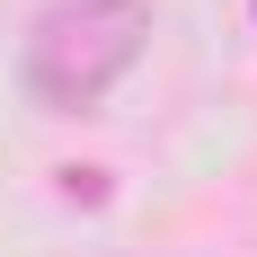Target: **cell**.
<instances>
[{
    "label": "cell",
    "instance_id": "obj_1",
    "mask_svg": "<svg viewBox=\"0 0 257 257\" xmlns=\"http://www.w3.org/2000/svg\"><path fill=\"white\" fill-rule=\"evenodd\" d=\"M142 45H151V0H53L45 18L27 27L18 80L53 115H89L142 62Z\"/></svg>",
    "mask_w": 257,
    "mask_h": 257
}]
</instances>
